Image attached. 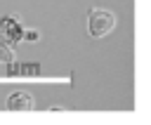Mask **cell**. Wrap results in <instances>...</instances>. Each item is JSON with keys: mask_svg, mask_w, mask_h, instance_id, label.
I'll use <instances>...</instances> for the list:
<instances>
[{"mask_svg": "<svg viewBox=\"0 0 151 125\" xmlns=\"http://www.w3.org/2000/svg\"><path fill=\"white\" fill-rule=\"evenodd\" d=\"M118 19L113 12L104 9V7H92L87 12V35L90 38H104L116 28Z\"/></svg>", "mask_w": 151, "mask_h": 125, "instance_id": "obj_1", "label": "cell"}, {"mask_svg": "<svg viewBox=\"0 0 151 125\" xmlns=\"http://www.w3.org/2000/svg\"><path fill=\"white\" fill-rule=\"evenodd\" d=\"M5 108H7V111L24 113V111H33V108H35V101H33V97H31L28 92H24V90H17V92H12V94L7 97V101H5Z\"/></svg>", "mask_w": 151, "mask_h": 125, "instance_id": "obj_3", "label": "cell"}, {"mask_svg": "<svg viewBox=\"0 0 151 125\" xmlns=\"http://www.w3.org/2000/svg\"><path fill=\"white\" fill-rule=\"evenodd\" d=\"M17 57H14V52H12V47L9 45H2L0 42V75H17Z\"/></svg>", "mask_w": 151, "mask_h": 125, "instance_id": "obj_4", "label": "cell"}, {"mask_svg": "<svg viewBox=\"0 0 151 125\" xmlns=\"http://www.w3.org/2000/svg\"><path fill=\"white\" fill-rule=\"evenodd\" d=\"M38 38H40V33H38V31H33V28H28V31H26V28H24V35H21V40H26V42H35Z\"/></svg>", "mask_w": 151, "mask_h": 125, "instance_id": "obj_6", "label": "cell"}, {"mask_svg": "<svg viewBox=\"0 0 151 125\" xmlns=\"http://www.w3.org/2000/svg\"><path fill=\"white\" fill-rule=\"evenodd\" d=\"M40 71V64H17V75H38Z\"/></svg>", "mask_w": 151, "mask_h": 125, "instance_id": "obj_5", "label": "cell"}, {"mask_svg": "<svg viewBox=\"0 0 151 125\" xmlns=\"http://www.w3.org/2000/svg\"><path fill=\"white\" fill-rule=\"evenodd\" d=\"M21 35H24V24L14 17V14H5L0 17V42L2 45H17L21 42Z\"/></svg>", "mask_w": 151, "mask_h": 125, "instance_id": "obj_2", "label": "cell"}, {"mask_svg": "<svg viewBox=\"0 0 151 125\" xmlns=\"http://www.w3.org/2000/svg\"><path fill=\"white\" fill-rule=\"evenodd\" d=\"M50 111H66V106H59V104H52Z\"/></svg>", "mask_w": 151, "mask_h": 125, "instance_id": "obj_7", "label": "cell"}]
</instances>
